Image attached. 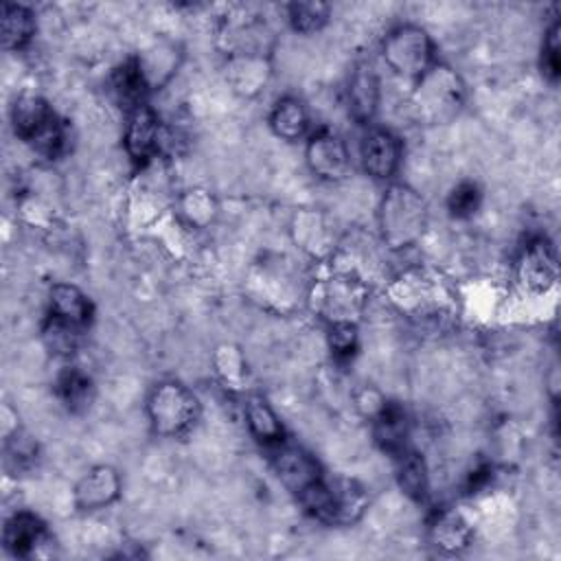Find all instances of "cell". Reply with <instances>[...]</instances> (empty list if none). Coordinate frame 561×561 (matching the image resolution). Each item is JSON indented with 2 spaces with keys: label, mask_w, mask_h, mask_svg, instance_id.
<instances>
[{
  "label": "cell",
  "mask_w": 561,
  "mask_h": 561,
  "mask_svg": "<svg viewBox=\"0 0 561 561\" xmlns=\"http://www.w3.org/2000/svg\"><path fill=\"white\" fill-rule=\"evenodd\" d=\"M392 296L401 307H405L412 313V318L436 320L438 316L445 313V300H440L436 280L421 272H410L401 276L394 283Z\"/></svg>",
  "instance_id": "30bf717a"
},
{
  "label": "cell",
  "mask_w": 561,
  "mask_h": 561,
  "mask_svg": "<svg viewBox=\"0 0 561 561\" xmlns=\"http://www.w3.org/2000/svg\"><path fill=\"white\" fill-rule=\"evenodd\" d=\"M46 539H48L46 524L28 511H20L11 515L4 524L2 541H4V548L15 557H31Z\"/></svg>",
  "instance_id": "d6986e66"
},
{
  "label": "cell",
  "mask_w": 561,
  "mask_h": 561,
  "mask_svg": "<svg viewBox=\"0 0 561 561\" xmlns=\"http://www.w3.org/2000/svg\"><path fill=\"white\" fill-rule=\"evenodd\" d=\"M364 171L375 180H390L401 162V140L386 127H368L359 142Z\"/></svg>",
  "instance_id": "9c48e42d"
},
{
  "label": "cell",
  "mask_w": 561,
  "mask_h": 561,
  "mask_svg": "<svg viewBox=\"0 0 561 561\" xmlns=\"http://www.w3.org/2000/svg\"><path fill=\"white\" fill-rule=\"evenodd\" d=\"M370 430L375 443L392 456L408 447L410 419L399 403L383 401L381 408L370 416Z\"/></svg>",
  "instance_id": "e0dca14e"
},
{
  "label": "cell",
  "mask_w": 561,
  "mask_h": 561,
  "mask_svg": "<svg viewBox=\"0 0 561 561\" xmlns=\"http://www.w3.org/2000/svg\"><path fill=\"white\" fill-rule=\"evenodd\" d=\"M121 495V476L114 467H92L75 486V504L83 511L105 508Z\"/></svg>",
  "instance_id": "5bb4252c"
},
{
  "label": "cell",
  "mask_w": 561,
  "mask_h": 561,
  "mask_svg": "<svg viewBox=\"0 0 561 561\" xmlns=\"http://www.w3.org/2000/svg\"><path fill=\"white\" fill-rule=\"evenodd\" d=\"M83 333L85 331L75 329V327L66 324V322H59V320H55L50 316H46V320L42 324V340H44L46 348L50 353H55V355H61V357L72 355L77 351Z\"/></svg>",
  "instance_id": "f1b7e54d"
},
{
  "label": "cell",
  "mask_w": 561,
  "mask_h": 561,
  "mask_svg": "<svg viewBox=\"0 0 561 561\" xmlns=\"http://www.w3.org/2000/svg\"><path fill=\"white\" fill-rule=\"evenodd\" d=\"M226 79L239 94H259L270 79V61L265 53H228Z\"/></svg>",
  "instance_id": "2e32d148"
},
{
  "label": "cell",
  "mask_w": 561,
  "mask_h": 561,
  "mask_svg": "<svg viewBox=\"0 0 561 561\" xmlns=\"http://www.w3.org/2000/svg\"><path fill=\"white\" fill-rule=\"evenodd\" d=\"M147 416L156 434L178 438L193 430L199 419V401L180 381H160L147 397Z\"/></svg>",
  "instance_id": "7a4b0ae2"
},
{
  "label": "cell",
  "mask_w": 561,
  "mask_h": 561,
  "mask_svg": "<svg viewBox=\"0 0 561 561\" xmlns=\"http://www.w3.org/2000/svg\"><path fill=\"white\" fill-rule=\"evenodd\" d=\"M182 210L191 224L204 226L215 215V202L206 191H188L182 202Z\"/></svg>",
  "instance_id": "e575fe53"
},
{
  "label": "cell",
  "mask_w": 561,
  "mask_h": 561,
  "mask_svg": "<svg viewBox=\"0 0 561 561\" xmlns=\"http://www.w3.org/2000/svg\"><path fill=\"white\" fill-rule=\"evenodd\" d=\"M517 280L530 294H546L559 278L557 252L546 239H533L517 261Z\"/></svg>",
  "instance_id": "ba28073f"
},
{
  "label": "cell",
  "mask_w": 561,
  "mask_h": 561,
  "mask_svg": "<svg viewBox=\"0 0 561 561\" xmlns=\"http://www.w3.org/2000/svg\"><path fill=\"white\" fill-rule=\"evenodd\" d=\"M465 99V85L460 77L443 66L434 64L421 79H416V88L412 92V107L419 118L427 123H440L451 118Z\"/></svg>",
  "instance_id": "3957f363"
},
{
  "label": "cell",
  "mask_w": 561,
  "mask_h": 561,
  "mask_svg": "<svg viewBox=\"0 0 561 561\" xmlns=\"http://www.w3.org/2000/svg\"><path fill=\"white\" fill-rule=\"evenodd\" d=\"M270 460L278 480L296 495L302 493L318 478H322V469L318 460L307 449H302L300 445L287 443L285 438L270 445Z\"/></svg>",
  "instance_id": "8992f818"
},
{
  "label": "cell",
  "mask_w": 561,
  "mask_h": 561,
  "mask_svg": "<svg viewBox=\"0 0 561 561\" xmlns=\"http://www.w3.org/2000/svg\"><path fill=\"white\" fill-rule=\"evenodd\" d=\"M136 59L140 64V70H142L149 88H156V85L164 83L178 66V53L173 48H164L160 44L149 48L147 53L136 55Z\"/></svg>",
  "instance_id": "83f0119b"
},
{
  "label": "cell",
  "mask_w": 561,
  "mask_h": 561,
  "mask_svg": "<svg viewBox=\"0 0 561 561\" xmlns=\"http://www.w3.org/2000/svg\"><path fill=\"white\" fill-rule=\"evenodd\" d=\"M294 241L311 256L327 259L335 250V232L331 221L318 210H300L291 224Z\"/></svg>",
  "instance_id": "9a60e30c"
},
{
  "label": "cell",
  "mask_w": 561,
  "mask_h": 561,
  "mask_svg": "<svg viewBox=\"0 0 561 561\" xmlns=\"http://www.w3.org/2000/svg\"><path fill=\"white\" fill-rule=\"evenodd\" d=\"M480 202H482L480 186L476 182H471V180H462V182H458L449 191V195H447V210L456 219H467V217H471L480 208Z\"/></svg>",
  "instance_id": "1f68e13d"
},
{
  "label": "cell",
  "mask_w": 561,
  "mask_h": 561,
  "mask_svg": "<svg viewBox=\"0 0 561 561\" xmlns=\"http://www.w3.org/2000/svg\"><path fill=\"white\" fill-rule=\"evenodd\" d=\"M318 316L331 322H355L368 300V287L353 274H335L313 285L309 294Z\"/></svg>",
  "instance_id": "5b68a950"
},
{
  "label": "cell",
  "mask_w": 561,
  "mask_h": 561,
  "mask_svg": "<svg viewBox=\"0 0 561 561\" xmlns=\"http://www.w3.org/2000/svg\"><path fill=\"white\" fill-rule=\"evenodd\" d=\"M270 127L283 140L302 138L309 129V112H307L305 103L296 96L280 99L270 114Z\"/></svg>",
  "instance_id": "cb8c5ba5"
},
{
  "label": "cell",
  "mask_w": 561,
  "mask_h": 561,
  "mask_svg": "<svg viewBox=\"0 0 561 561\" xmlns=\"http://www.w3.org/2000/svg\"><path fill=\"white\" fill-rule=\"evenodd\" d=\"M243 412H245V423L256 440L265 443L267 447L283 440V425L261 394L248 397Z\"/></svg>",
  "instance_id": "484cf974"
},
{
  "label": "cell",
  "mask_w": 561,
  "mask_h": 561,
  "mask_svg": "<svg viewBox=\"0 0 561 561\" xmlns=\"http://www.w3.org/2000/svg\"><path fill=\"white\" fill-rule=\"evenodd\" d=\"M394 471H397V482L405 495L412 500H423L427 495L430 486V476L425 460L419 451L405 447L399 454H394Z\"/></svg>",
  "instance_id": "d4e9b609"
},
{
  "label": "cell",
  "mask_w": 561,
  "mask_h": 561,
  "mask_svg": "<svg viewBox=\"0 0 561 561\" xmlns=\"http://www.w3.org/2000/svg\"><path fill=\"white\" fill-rule=\"evenodd\" d=\"M386 66L405 79H421L434 64V42L425 28L416 24H401L392 28L381 44Z\"/></svg>",
  "instance_id": "277c9868"
},
{
  "label": "cell",
  "mask_w": 561,
  "mask_h": 561,
  "mask_svg": "<svg viewBox=\"0 0 561 561\" xmlns=\"http://www.w3.org/2000/svg\"><path fill=\"white\" fill-rule=\"evenodd\" d=\"M329 346L337 359H348L357 346V324L355 322H331L329 324Z\"/></svg>",
  "instance_id": "d6a6232c"
},
{
  "label": "cell",
  "mask_w": 561,
  "mask_h": 561,
  "mask_svg": "<svg viewBox=\"0 0 561 561\" xmlns=\"http://www.w3.org/2000/svg\"><path fill=\"white\" fill-rule=\"evenodd\" d=\"M37 443L33 440V436H28L22 430H15L7 443H4V458L7 465L18 473V471H28L35 462H37Z\"/></svg>",
  "instance_id": "4dcf8cb0"
},
{
  "label": "cell",
  "mask_w": 561,
  "mask_h": 561,
  "mask_svg": "<svg viewBox=\"0 0 561 561\" xmlns=\"http://www.w3.org/2000/svg\"><path fill=\"white\" fill-rule=\"evenodd\" d=\"M35 35V15L28 7L4 2L2 4V46L4 50H22Z\"/></svg>",
  "instance_id": "603a6c76"
},
{
  "label": "cell",
  "mask_w": 561,
  "mask_h": 561,
  "mask_svg": "<svg viewBox=\"0 0 561 561\" xmlns=\"http://www.w3.org/2000/svg\"><path fill=\"white\" fill-rule=\"evenodd\" d=\"M305 160L311 173H316L320 180H327V182H340L351 171V156L344 140L337 134L327 129L316 131L307 140Z\"/></svg>",
  "instance_id": "52a82bcc"
},
{
  "label": "cell",
  "mask_w": 561,
  "mask_h": 561,
  "mask_svg": "<svg viewBox=\"0 0 561 561\" xmlns=\"http://www.w3.org/2000/svg\"><path fill=\"white\" fill-rule=\"evenodd\" d=\"M92 313H94L92 302L79 287L68 285V283L53 285V289L48 294V316L50 318L85 331L92 322Z\"/></svg>",
  "instance_id": "ac0fdd59"
},
{
  "label": "cell",
  "mask_w": 561,
  "mask_h": 561,
  "mask_svg": "<svg viewBox=\"0 0 561 561\" xmlns=\"http://www.w3.org/2000/svg\"><path fill=\"white\" fill-rule=\"evenodd\" d=\"M559 22H552L550 28L546 31L543 35V44H541V72L548 81H557L559 79V68H561V61H559Z\"/></svg>",
  "instance_id": "836d02e7"
},
{
  "label": "cell",
  "mask_w": 561,
  "mask_h": 561,
  "mask_svg": "<svg viewBox=\"0 0 561 561\" xmlns=\"http://www.w3.org/2000/svg\"><path fill=\"white\" fill-rule=\"evenodd\" d=\"M329 486V519L327 524L333 526H348L355 524L364 511L368 508V491L362 482L344 476L327 478Z\"/></svg>",
  "instance_id": "7c38bea8"
},
{
  "label": "cell",
  "mask_w": 561,
  "mask_h": 561,
  "mask_svg": "<svg viewBox=\"0 0 561 561\" xmlns=\"http://www.w3.org/2000/svg\"><path fill=\"white\" fill-rule=\"evenodd\" d=\"M55 392L70 412H83L94 399V383L83 370L66 368L55 381Z\"/></svg>",
  "instance_id": "4316f807"
},
{
  "label": "cell",
  "mask_w": 561,
  "mask_h": 561,
  "mask_svg": "<svg viewBox=\"0 0 561 561\" xmlns=\"http://www.w3.org/2000/svg\"><path fill=\"white\" fill-rule=\"evenodd\" d=\"M331 15V7L327 2H291L287 4V20L298 33H316L320 31Z\"/></svg>",
  "instance_id": "f546056e"
},
{
  "label": "cell",
  "mask_w": 561,
  "mask_h": 561,
  "mask_svg": "<svg viewBox=\"0 0 561 561\" xmlns=\"http://www.w3.org/2000/svg\"><path fill=\"white\" fill-rule=\"evenodd\" d=\"M57 114L53 112V107L35 94H26L20 96L11 110V123L15 134L24 140V142H33L50 123H55Z\"/></svg>",
  "instance_id": "7402d4cb"
},
{
  "label": "cell",
  "mask_w": 561,
  "mask_h": 561,
  "mask_svg": "<svg viewBox=\"0 0 561 561\" xmlns=\"http://www.w3.org/2000/svg\"><path fill=\"white\" fill-rule=\"evenodd\" d=\"M110 90L116 99V103L127 112H136L138 107L147 105V94H149V83L140 70V64L136 57L125 59L121 66L114 68L110 77Z\"/></svg>",
  "instance_id": "ffe728a7"
},
{
  "label": "cell",
  "mask_w": 561,
  "mask_h": 561,
  "mask_svg": "<svg viewBox=\"0 0 561 561\" xmlns=\"http://www.w3.org/2000/svg\"><path fill=\"white\" fill-rule=\"evenodd\" d=\"M379 75L375 70L373 64L368 61H359L355 66V70L348 77V88H346V103H348V112L351 116L362 123L368 125L373 121V116L377 114L379 107Z\"/></svg>",
  "instance_id": "4fadbf2b"
},
{
  "label": "cell",
  "mask_w": 561,
  "mask_h": 561,
  "mask_svg": "<svg viewBox=\"0 0 561 561\" xmlns=\"http://www.w3.org/2000/svg\"><path fill=\"white\" fill-rule=\"evenodd\" d=\"M164 140H167L164 129L149 105H142L129 114V121L125 127V151L131 162L136 164L149 162L151 158H156Z\"/></svg>",
  "instance_id": "8fae6325"
},
{
  "label": "cell",
  "mask_w": 561,
  "mask_h": 561,
  "mask_svg": "<svg viewBox=\"0 0 561 561\" xmlns=\"http://www.w3.org/2000/svg\"><path fill=\"white\" fill-rule=\"evenodd\" d=\"M427 535L438 550L447 554H458L469 548L473 539V528L456 511H436L427 524Z\"/></svg>",
  "instance_id": "44dd1931"
},
{
  "label": "cell",
  "mask_w": 561,
  "mask_h": 561,
  "mask_svg": "<svg viewBox=\"0 0 561 561\" xmlns=\"http://www.w3.org/2000/svg\"><path fill=\"white\" fill-rule=\"evenodd\" d=\"M427 224L425 199L408 184H392L379 204V232L388 248L414 245Z\"/></svg>",
  "instance_id": "6da1fadb"
}]
</instances>
